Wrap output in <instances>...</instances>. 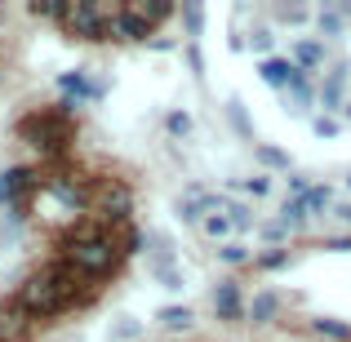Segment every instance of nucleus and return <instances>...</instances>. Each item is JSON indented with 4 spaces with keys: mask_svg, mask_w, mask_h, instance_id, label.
<instances>
[{
    "mask_svg": "<svg viewBox=\"0 0 351 342\" xmlns=\"http://www.w3.org/2000/svg\"><path fill=\"white\" fill-rule=\"evenodd\" d=\"M285 236H289V227H285V223H267V227H263V240H267L271 249H280Z\"/></svg>",
    "mask_w": 351,
    "mask_h": 342,
    "instance_id": "4be33fe9",
    "label": "nucleus"
},
{
    "mask_svg": "<svg viewBox=\"0 0 351 342\" xmlns=\"http://www.w3.org/2000/svg\"><path fill=\"white\" fill-rule=\"evenodd\" d=\"M27 182H32V169H23V164H18V169H5L0 173V205H14Z\"/></svg>",
    "mask_w": 351,
    "mask_h": 342,
    "instance_id": "0eeeda50",
    "label": "nucleus"
},
{
    "mask_svg": "<svg viewBox=\"0 0 351 342\" xmlns=\"http://www.w3.org/2000/svg\"><path fill=\"white\" fill-rule=\"evenodd\" d=\"M116 329H120V338H134V334H138V320H120Z\"/></svg>",
    "mask_w": 351,
    "mask_h": 342,
    "instance_id": "cd10ccee",
    "label": "nucleus"
},
{
    "mask_svg": "<svg viewBox=\"0 0 351 342\" xmlns=\"http://www.w3.org/2000/svg\"><path fill=\"white\" fill-rule=\"evenodd\" d=\"M0 18H5V5H0Z\"/></svg>",
    "mask_w": 351,
    "mask_h": 342,
    "instance_id": "2f4dec72",
    "label": "nucleus"
},
{
    "mask_svg": "<svg viewBox=\"0 0 351 342\" xmlns=\"http://www.w3.org/2000/svg\"><path fill=\"white\" fill-rule=\"evenodd\" d=\"M32 14H45V18H58V14H71V0H32Z\"/></svg>",
    "mask_w": 351,
    "mask_h": 342,
    "instance_id": "dca6fc26",
    "label": "nucleus"
},
{
    "mask_svg": "<svg viewBox=\"0 0 351 342\" xmlns=\"http://www.w3.org/2000/svg\"><path fill=\"white\" fill-rule=\"evenodd\" d=\"M223 262H245V249H223Z\"/></svg>",
    "mask_w": 351,
    "mask_h": 342,
    "instance_id": "c85d7f7f",
    "label": "nucleus"
},
{
    "mask_svg": "<svg viewBox=\"0 0 351 342\" xmlns=\"http://www.w3.org/2000/svg\"><path fill=\"white\" fill-rule=\"evenodd\" d=\"M156 320L169 325V329H187L191 325V311L187 307H160V311H156Z\"/></svg>",
    "mask_w": 351,
    "mask_h": 342,
    "instance_id": "ddd939ff",
    "label": "nucleus"
},
{
    "mask_svg": "<svg viewBox=\"0 0 351 342\" xmlns=\"http://www.w3.org/2000/svg\"><path fill=\"white\" fill-rule=\"evenodd\" d=\"M311 134H316V138H334V134H338V120H329V116L311 120Z\"/></svg>",
    "mask_w": 351,
    "mask_h": 342,
    "instance_id": "a878e982",
    "label": "nucleus"
},
{
    "mask_svg": "<svg viewBox=\"0 0 351 342\" xmlns=\"http://www.w3.org/2000/svg\"><path fill=\"white\" fill-rule=\"evenodd\" d=\"M293 67H298V62H289V58H263L258 62V76L267 80V85H289V76H293Z\"/></svg>",
    "mask_w": 351,
    "mask_h": 342,
    "instance_id": "6e6552de",
    "label": "nucleus"
},
{
    "mask_svg": "<svg viewBox=\"0 0 351 342\" xmlns=\"http://www.w3.org/2000/svg\"><path fill=\"white\" fill-rule=\"evenodd\" d=\"M285 262H289V249H267V254L258 258V267H267V271H280Z\"/></svg>",
    "mask_w": 351,
    "mask_h": 342,
    "instance_id": "aec40b11",
    "label": "nucleus"
},
{
    "mask_svg": "<svg viewBox=\"0 0 351 342\" xmlns=\"http://www.w3.org/2000/svg\"><path fill=\"white\" fill-rule=\"evenodd\" d=\"M67 258L85 276H107V271H116L120 249H112V236H103V240H80V245H67Z\"/></svg>",
    "mask_w": 351,
    "mask_h": 342,
    "instance_id": "f03ea898",
    "label": "nucleus"
},
{
    "mask_svg": "<svg viewBox=\"0 0 351 342\" xmlns=\"http://www.w3.org/2000/svg\"><path fill=\"white\" fill-rule=\"evenodd\" d=\"M182 23H187L191 36H200V32H205V9H200V5H182Z\"/></svg>",
    "mask_w": 351,
    "mask_h": 342,
    "instance_id": "a211bd4d",
    "label": "nucleus"
},
{
    "mask_svg": "<svg viewBox=\"0 0 351 342\" xmlns=\"http://www.w3.org/2000/svg\"><path fill=\"white\" fill-rule=\"evenodd\" d=\"M311 329H316L320 338H334V342H347L351 338V325H343V320H316Z\"/></svg>",
    "mask_w": 351,
    "mask_h": 342,
    "instance_id": "4468645a",
    "label": "nucleus"
},
{
    "mask_svg": "<svg viewBox=\"0 0 351 342\" xmlns=\"http://www.w3.org/2000/svg\"><path fill=\"white\" fill-rule=\"evenodd\" d=\"M276 18H280V23H289V27H298L302 18H307V5H280V9H276Z\"/></svg>",
    "mask_w": 351,
    "mask_h": 342,
    "instance_id": "412c9836",
    "label": "nucleus"
},
{
    "mask_svg": "<svg viewBox=\"0 0 351 342\" xmlns=\"http://www.w3.org/2000/svg\"><path fill=\"white\" fill-rule=\"evenodd\" d=\"M89 289H94V284H85V271H80L71 258H58V262L40 267L14 298H18V307L36 320V316H58V311H67L71 302H85Z\"/></svg>",
    "mask_w": 351,
    "mask_h": 342,
    "instance_id": "f257e3e1",
    "label": "nucleus"
},
{
    "mask_svg": "<svg viewBox=\"0 0 351 342\" xmlns=\"http://www.w3.org/2000/svg\"><path fill=\"white\" fill-rule=\"evenodd\" d=\"M165 125H169V134H191V116L187 112H169Z\"/></svg>",
    "mask_w": 351,
    "mask_h": 342,
    "instance_id": "393cba45",
    "label": "nucleus"
},
{
    "mask_svg": "<svg viewBox=\"0 0 351 342\" xmlns=\"http://www.w3.org/2000/svg\"><path fill=\"white\" fill-rule=\"evenodd\" d=\"M227 218L236 223V231H254V214L245 205H236V200H227Z\"/></svg>",
    "mask_w": 351,
    "mask_h": 342,
    "instance_id": "f3484780",
    "label": "nucleus"
},
{
    "mask_svg": "<svg viewBox=\"0 0 351 342\" xmlns=\"http://www.w3.org/2000/svg\"><path fill=\"white\" fill-rule=\"evenodd\" d=\"M276 307H280V293H258V298L249 302V320H258V325H263V320L276 316Z\"/></svg>",
    "mask_w": 351,
    "mask_h": 342,
    "instance_id": "9b49d317",
    "label": "nucleus"
},
{
    "mask_svg": "<svg viewBox=\"0 0 351 342\" xmlns=\"http://www.w3.org/2000/svg\"><path fill=\"white\" fill-rule=\"evenodd\" d=\"M240 191H249V196H267V178H249V182H240Z\"/></svg>",
    "mask_w": 351,
    "mask_h": 342,
    "instance_id": "bb28decb",
    "label": "nucleus"
},
{
    "mask_svg": "<svg viewBox=\"0 0 351 342\" xmlns=\"http://www.w3.org/2000/svg\"><path fill=\"white\" fill-rule=\"evenodd\" d=\"M329 249H351V236H343V240H329Z\"/></svg>",
    "mask_w": 351,
    "mask_h": 342,
    "instance_id": "c756f323",
    "label": "nucleus"
},
{
    "mask_svg": "<svg viewBox=\"0 0 351 342\" xmlns=\"http://www.w3.org/2000/svg\"><path fill=\"white\" fill-rule=\"evenodd\" d=\"M258 156H263V164H276V169H289V156H285L280 147H258Z\"/></svg>",
    "mask_w": 351,
    "mask_h": 342,
    "instance_id": "5701e85b",
    "label": "nucleus"
},
{
    "mask_svg": "<svg viewBox=\"0 0 351 342\" xmlns=\"http://www.w3.org/2000/svg\"><path fill=\"white\" fill-rule=\"evenodd\" d=\"M129 209H134V196H129L125 187H107L103 196H98V214H103V218H116L120 227H125Z\"/></svg>",
    "mask_w": 351,
    "mask_h": 342,
    "instance_id": "20e7f679",
    "label": "nucleus"
},
{
    "mask_svg": "<svg viewBox=\"0 0 351 342\" xmlns=\"http://www.w3.org/2000/svg\"><path fill=\"white\" fill-rule=\"evenodd\" d=\"M325 45L320 40H298L293 45V58H298V67H320V62H325Z\"/></svg>",
    "mask_w": 351,
    "mask_h": 342,
    "instance_id": "9d476101",
    "label": "nucleus"
},
{
    "mask_svg": "<svg viewBox=\"0 0 351 342\" xmlns=\"http://www.w3.org/2000/svg\"><path fill=\"white\" fill-rule=\"evenodd\" d=\"M249 49H254V53H267V49H271V32H267V27H254V36H249Z\"/></svg>",
    "mask_w": 351,
    "mask_h": 342,
    "instance_id": "b1692460",
    "label": "nucleus"
},
{
    "mask_svg": "<svg viewBox=\"0 0 351 342\" xmlns=\"http://www.w3.org/2000/svg\"><path fill=\"white\" fill-rule=\"evenodd\" d=\"M343 80H347V67L338 62V67L325 76V85H320V103H325V107H338V103H343Z\"/></svg>",
    "mask_w": 351,
    "mask_h": 342,
    "instance_id": "1a4fd4ad",
    "label": "nucleus"
},
{
    "mask_svg": "<svg viewBox=\"0 0 351 342\" xmlns=\"http://www.w3.org/2000/svg\"><path fill=\"white\" fill-rule=\"evenodd\" d=\"M302 205H307V214H320V209H329V187H311L307 196H302Z\"/></svg>",
    "mask_w": 351,
    "mask_h": 342,
    "instance_id": "6ab92c4d",
    "label": "nucleus"
},
{
    "mask_svg": "<svg viewBox=\"0 0 351 342\" xmlns=\"http://www.w3.org/2000/svg\"><path fill=\"white\" fill-rule=\"evenodd\" d=\"M58 85L67 89V94H76V98H103V94H107V85L89 80L85 71H62V76H58Z\"/></svg>",
    "mask_w": 351,
    "mask_h": 342,
    "instance_id": "423d86ee",
    "label": "nucleus"
},
{
    "mask_svg": "<svg viewBox=\"0 0 351 342\" xmlns=\"http://www.w3.org/2000/svg\"><path fill=\"white\" fill-rule=\"evenodd\" d=\"M200 231L218 240V236H227V231H236V223H232V218L223 214V209H218V214H205V227H200Z\"/></svg>",
    "mask_w": 351,
    "mask_h": 342,
    "instance_id": "2eb2a0df",
    "label": "nucleus"
},
{
    "mask_svg": "<svg viewBox=\"0 0 351 342\" xmlns=\"http://www.w3.org/2000/svg\"><path fill=\"white\" fill-rule=\"evenodd\" d=\"M343 14H351V5H329V9H320V32H325V36H338V32H343Z\"/></svg>",
    "mask_w": 351,
    "mask_h": 342,
    "instance_id": "f8f14e48",
    "label": "nucleus"
},
{
    "mask_svg": "<svg viewBox=\"0 0 351 342\" xmlns=\"http://www.w3.org/2000/svg\"><path fill=\"white\" fill-rule=\"evenodd\" d=\"M27 334H32V316L18 307V298L5 302L0 307V342H27Z\"/></svg>",
    "mask_w": 351,
    "mask_h": 342,
    "instance_id": "7ed1b4c3",
    "label": "nucleus"
},
{
    "mask_svg": "<svg viewBox=\"0 0 351 342\" xmlns=\"http://www.w3.org/2000/svg\"><path fill=\"white\" fill-rule=\"evenodd\" d=\"M343 218H347V223H351V205H343Z\"/></svg>",
    "mask_w": 351,
    "mask_h": 342,
    "instance_id": "7c9ffc66",
    "label": "nucleus"
},
{
    "mask_svg": "<svg viewBox=\"0 0 351 342\" xmlns=\"http://www.w3.org/2000/svg\"><path fill=\"white\" fill-rule=\"evenodd\" d=\"M347 187H351V178H347Z\"/></svg>",
    "mask_w": 351,
    "mask_h": 342,
    "instance_id": "473e14b6",
    "label": "nucleus"
},
{
    "mask_svg": "<svg viewBox=\"0 0 351 342\" xmlns=\"http://www.w3.org/2000/svg\"><path fill=\"white\" fill-rule=\"evenodd\" d=\"M214 311L223 320H240V316H245V307H240V289H236L232 280L214 284Z\"/></svg>",
    "mask_w": 351,
    "mask_h": 342,
    "instance_id": "39448f33",
    "label": "nucleus"
}]
</instances>
